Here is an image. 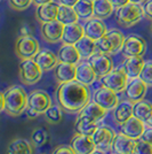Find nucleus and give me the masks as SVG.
<instances>
[{
    "instance_id": "3c124183",
    "label": "nucleus",
    "mask_w": 152,
    "mask_h": 154,
    "mask_svg": "<svg viewBox=\"0 0 152 154\" xmlns=\"http://www.w3.org/2000/svg\"><path fill=\"white\" fill-rule=\"evenodd\" d=\"M150 29H151V31H152V24H151V26H150Z\"/></svg>"
},
{
    "instance_id": "2f4dec72",
    "label": "nucleus",
    "mask_w": 152,
    "mask_h": 154,
    "mask_svg": "<svg viewBox=\"0 0 152 154\" xmlns=\"http://www.w3.org/2000/svg\"><path fill=\"white\" fill-rule=\"evenodd\" d=\"M73 8L79 19L87 20L94 16V0H79Z\"/></svg>"
},
{
    "instance_id": "7c9ffc66",
    "label": "nucleus",
    "mask_w": 152,
    "mask_h": 154,
    "mask_svg": "<svg viewBox=\"0 0 152 154\" xmlns=\"http://www.w3.org/2000/svg\"><path fill=\"white\" fill-rule=\"evenodd\" d=\"M114 7L110 0H94V17L100 20L108 19L113 13Z\"/></svg>"
},
{
    "instance_id": "9d476101",
    "label": "nucleus",
    "mask_w": 152,
    "mask_h": 154,
    "mask_svg": "<svg viewBox=\"0 0 152 154\" xmlns=\"http://www.w3.org/2000/svg\"><path fill=\"white\" fill-rule=\"evenodd\" d=\"M92 137H93V140L95 143V146L97 149L107 151L112 146V143H113L114 137H115V132H114L113 129L109 125H100L96 129V131Z\"/></svg>"
},
{
    "instance_id": "9b49d317",
    "label": "nucleus",
    "mask_w": 152,
    "mask_h": 154,
    "mask_svg": "<svg viewBox=\"0 0 152 154\" xmlns=\"http://www.w3.org/2000/svg\"><path fill=\"white\" fill-rule=\"evenodd\" d=\"M88 62L92 64L93 69L95 70L97 77H103L110 71L113 70V61L108 54L97 52L88 59Z\"/></svg>"
},
{
    "instance_id": "dca6fc26",
    "label": "nucleus",
    "mask_w": 152,
    "mask_h": 154,
    "mask_svg": "<svg viewBox=\"0 0 152 154\" xmlns=\"http://www.w3.org/2000/svg\"><path fill=\"white\" fill-rule=\"evenodd\" d=\"M135 145H136L135 139H132L128 136L120 132L119 135H115L114 137L111 151L113 154H133Z\"/></svg>"
},
{
    "instance_id": "e433bc0d",
    "label": "nucleus",
    "mask_w": 152,
    "mask_h": 154,
    "mask_svg": "<svg viewBox=\"0 0 152 154\" xmlns=\"http://www.w3.org/2000/svg\"><path fill=\"white\" fill-rule=\"evenodd\" d=\"M139 78H141L148 86H152V61L145 62L143 69L141 71Z\"/></svg>"
},
{
    "instance_id": "a878e982",
    "label": "nucleus",
    "mask_w": 152,
    "mask_h": 154,
    "mask_svg": "<svg viewBox=\"0 0 152 154\" xmlns=\"http://www.w3.org/2000/svg\"><path fill=\"white\" fill-rule=\"evenodd\" d=\"M145 64V61L142 57H128L124 62V70L127 74L128 78L139 77L141 71Z\"/></svg>"
},
{
    "instance_id": "f03ea898",
    "label": "nucleus",
    "mask_w": 152,
    "mask_h": 154,
    "mask_svg": "<svg viewBox=\"0 0 152 154\" xmlns=\"http://www.w3.org/2000/svg\"><path fill=\"white\" fill-rule=\"evenodd\" d=\"M5 93L6 107L5 112L10 116H19L28 108L29 96L26 91L19 85H13L7 89Z\"/></svg>"
},
{
    "instance_id": "a19ab883",
    "label": "nucleus",
    "mask_w": 152,
    "mask_h": 154,
    "mask_svg": "<svg viewBox=\"0 0 152 154\" xmlns=\"http://www.w3.org/2000/svg\"><path fill=\"white\" fill-rule=\"evenodd\" d=\"M53 154H77L76 151L71 146H65V145H62V146H58V147L54 151Z\"/></svg>"
},
{
    "instance_id": "393cba45",
    "label": "nucleus",
    "mask_w": 152,
    "mask_h": 154,
    "mask_svg": "<svg viewBox=\"0 0 152 154\" xmlns=\"http://www.w3.org/2000/svg\"><path fill=\"white\" fill-rule=\"evenodd\" d=\"M34 145L24 138H14L7 145L6 154H33Z\"/></svg>"
},
{
    "instance_id": "de8ad7c7",
    "label": "nucleus",
    "mask_w": 152,
    "mask_h": 154,
    "mask_svg": "<svg viewBox=\"0 0 152 154\" xmlns=\"http://www.w3.org/2000/svg\"><path fill=\"white\" fill-rule=\"evenodd\" d=\"M144 123L146 124V127H149V128H152V113L150 114V116L146 119L145 121H144Z\"/></svg>"
},
{
    "instance_id": "4468645a",
    "label": "nucleus",
    "mask_w": 152,
    "mask_h": 154,
    "mask_svg": "<svg viewBox=\"0 0 152 154\" xmlns=\"http://www.w3.org/2000/svg\"><path fill=\"white\" fill-rule=\"evenodd\" d=\"M64 31V24L58 20L46 22L41 24V35L46 42L48 43H57L62 40Z\"/></svg>"
},
{
    "instance_id": "79ce46f5",
    "label": "nucleus",
    "mask_w": 152,
    "mask_h": 154,
    "mask_svg": "<svg viewBox=\"0 0 152 154\" xmlns=\"http://www.w3.org/2000/svg\"><path fill=\"white\" fill-rule=\"evenodd\" d=\"M141 139L152 145V128H149V127H148V128L144 130V132H143V135L141 137Z\"/></svg>"
},
{
    "instance_id": "39448f33",
    "label": "nucleus",
    "mask_w": 152,
    "mask_h": 154,
    "mask_svg": "<svg viewBox=\"0 0 152 154\" xmlns=\"http://www.w3.org/2000/svg\"><path fill=\"white\" fill-rule=\"evenodd\" d=\"M51 106V98L42 90H34L29 94L28 100V116L37 117L40 114H45L46 110Z\"/></svg>"
},
{
    "instance_id": "412c9836",
    "label": "nucleus",
    "mask_w": 152,
    "mask_h": 154,
    "mask_svg": "<svg viewBox=\"0 0 152 154\" xmlns=\"http://www.w3.org/2000/svg\"><path fill=\"white\" fill-rule=\"evenodd\" d=\"M34 61L40 66V68L44 71H48L55 68L60 60H58V57L51 50H41V51L38 52V54L34 57Z\"/></svg>"
},
{
    "instance_id": "72a5a7b5",
    "label": "nucleus",
    "mask_w": 152,
    "mask_h": 154,
    "mask_svg": "<svg viewBox=\"0 0 152 154\" xmlns=\"http://www.w3.org/2000/svg\"><path fill=\"white\" fill-rule=\"evenodd\" d=\"M152 113V103L146 100L134 103V116L142 121H145Z\"/></svg>"
},
{
    "instance_id": "49530a36",
    "label": "nucleus",
    "mask_w": 152,
    "mask_h": 154,
    "mask_svg": "<svg viewBox=\"0 0 152 154\" xmlns=\"http://www.w3.org/2000/svg\"><path fill=\"white\" fill-rule=\"evenodd\" d=\"M51 1H53V0H33V2H34L36 5H38V6L44 5V4H47V2H51Z\"/></svg>"
},
{
    "instance_id": "7ed1b4c3",
    "label": "nucleus",
    "mask_w": 152,
    "mask_h": 154,
    "mask_svg": "<svg viewBox=\"0 0 152 154\" xmlns=\"http://www.w3.org/2000/svg\"><path fill=\"white\" fill-rule=\"evenodd\" d=\"M125 36L119 30H111L107 32L102 38L96 40L97 52L104 54H114L122 50Z\"/></svg>"
},
{
    "instance_id": "f8f14e48",
    "label": "nucleus",
    "mask_w": 152,
    "mask_h": 154,
    "mask_svg": "<svg viewBox=\"0 0 152 154\" xmlns=\"http://www.w3.org/2000/svg\"><path fill=\"white\" fill-rule=\"evenodd\" d=\"M93 100L98 103L100 106H102L103 108L108 109V110L114 109L117 107V105L119 103L117 92H114L113 90L105 88L103 85L100 89L96 90V92L93 96Z\"/></svg>"
},
{
    "instance_id": "09e8293b",
    "label": "nucleus",
    "mask_w": 152,
    "mask_h": 154,
    "mask_svg": "<svg viewBox=\"0 0 152 154\" xmlns=\"http://www.w3.org/2000/svg\"><path fill=\"white\" fill-rule=\"evenodd\" d=\"M92 154H105V153H104L103 151H101V149H97V148H96L95 151H94V152H93Z\"/></svg>"
},
{
    "instance_id": "c03bdc74",
    "label": "nucleus",
    "mask_w": 152,
    "mask_h": 154,
    "mask_svg": "<svg viewBox=\"0 0 152 154\" xmlns=\"http://www.w3.org/2000/svg\"><path fill=\"white\" fill-rule=\"evenodd\" d=\"M78 1L79 0H58V2L61 5H65V6H70V7H75Z\"/></svg>"
},
{
    "instance_id": "2eb2a0df",
    "label": "nucleus",
    "mask_w": 152,
    "mask_h": 154,
    "mask_svg": "<svg viewBox=\"0 0 152 154\" xmlns=\"http://www.w3.org/2000/svg\"><path fill=\"white\" fill-rule=\"evenodd\" d=\"M70 146L77 154H92L96 149L95 143L92 136H83L76 134L70 141Z\"/></svg>"
},
{
    "instance_id": "a211bd4d",
    "label": "nucleus",
    "mask_w": 152,
    "mask_h": 154,
    "mask_svg": "<svg viewBox=\"0 0 152 154\" xmlns=\"http://www.w3.org/2000/svg\"><path fill=\"white\" fill-rule=\"evenodd\" d=\"M54 76L60 84L75 81L77 78V66L72 63L58 62V64L55 67Z\"/></svg>"
},
{
    "instance_id": "f257e3e1",
    "label": "nucleus",
    "mask_w": 152,
    "mask_h": 154,
    "mask_svg": "<svg viewBox=\"0 0 152 154\" xmlns=\"http://www.w3.org/2000/svg\"><path fill=\"white\" fill-rule=\"evenodd\" d=\"M90 91L88 85L77 79L60 84L56 91L58 106L68 114L79 113L90 101Z\"/></svg>"
},
{
    "instance_id": "8fccbe9b",
    "label": "nucleus",
    "mask_w": 152,
    "mask_h": 154,
    "mask_svg": "<svg viewBox=\"0 0 152 154\" xmlns=\"http://www.w3.org/2000/svg\"><path fill=\"white\" fill-rule=\"evenodd\" d=\"M143 0H130V2H134V4H141Z\"/></svg>"
},
{
    "instance_id": "0eeeda50",
    "label": "nucleus",
    "mask_w": 152,
    "mask_h": 154,
    "mask_svg": "<svg viewBox=\"0 0 152 154\" xmlns=\"http://www.w3.org/2000/svg\"><path fill=\"white\" fill-rule=\"evenodd\" d=\"M42 69L40 68L34 59L22 60L19 64V78L26 85H32L40 81L42 76Z\"/></svg>"
},
{
    "instance_id": "f704fd0d",
    "label": "nucleus",
    "mask_w": 152,
    "mask_h": 154,
    "mask_svg": "<svg viewBox=\"0 0 152 154\" xmlns=\"http://www.w3.org/2000/svg\"><path fill=\"white\" fill-rule=\"evenodd\" d=\"M49 140L48 131L44 128L34 129L31 135V143L34 145V147H40L45 144H47Z\"/></svg>"
},
{
    "instance_id": "473e14b6",
    "label": "nucleus",
    "mask_w": 152,
    "mask_h": 154,
    "mask_svg": "<svg viewBox=\"0 0 152 154\" xmlns=\"http://www.w3.org/2000/svg\"><path fill=\"white\" fill-rule=\"evenodd\" d=\"M57 20L63 23L64 26L66 24H72V23H77L79 16L76 13L75 8L70 6H65V5H61L60 6V11H58V16Z\"/></svg>"
},
{
    "instance_id": "ea45409f",
    "label": "nucleus",
    "mask_w": 152,
    "mask_h": 154,
    "mask_svg": "<svg viewBox=\"0 0 152 154\" xmlns=\"http://www.w3.org/2000/svg\"><path fill=\"white\" fill-rule=\"evenodd\" d=\"M142 8H143V15L146 19L152 21V0H145L142 5Z\"/></svg>"
},
{
    "instance_id": "37998d69",
    "label": "nucleus",
    "mask_w": 152,
    "mask_h": 154,
    "mask_svg": "<svg viewBox=\"0 0 152 154\" xmlns=\"http://www.w3.org/2000/svg\"><path fill=\"white\" fill-rule=\"evenodd\" d=\"M110 1H111V4L113 5L114 9H118V8H120V7L127 5L128 2H130V0H110Z\"/></svg>"
},
{
    "instance_id": "423d86ee",
    "label": "nucleus",
    "mask_w": 152,
    "mask_h": 154,
    "mask_svg": "<svg viewBox=\"0 0 152 154\" xmlns=\"http://www.w3.org/2000/svg\"><path fill=\"white\" fill-rule=\"evenodd\" d=\"M39 51V42L32 35H22L15 43V52L22 60L33 59Z\"/></svg>"
},
{
    "instance_id": "bb28decb",
    "label": "nucleus",
    "mask_w": 152,
    "mask_h": 154,
    "mask_svg": "<svg viewBox=\"0 0 152 154\" xmlns=\"http://www.w3.org/2000/svg\"><path fill=\"white\" fill-rule=\"evenodd\" d=\"M98 127H100V122H95L86 116L78 115L75 123V131L79 135L93 136Z\"/></svg>"
},
{
    "instance_id": "ddd939ff",
    "label": "nucleus",
    "mask_w": 152,
    "mask_h": 154,
    "mask_svg": "<svg viewBox=\"0 0 152 154\" xmlns=\"http://www.w3.org/2000/svg\"><path fill=\"white\" fill-rule=\"evenodd\" d=\"M146 90H148V85L139 77H136V78H130V81L127 83L125 93L128 100H130L132 103H137L144 99Z\"/></svg>"
},
{
    "instance_id": "58836bf2",
    "label": "nucleus",
    "mask_w": 152,
    "mask_h": 154,
    "mask_svg": "<svg viewBox=\"0 0 152 154\" xmlns=\"http://www.w3.org/2000/svg\"><path fill=\"white\" fill-rule=\"evenodd\" d=\"M33 0H8L9 6L15 11H24L32 4Z\"/></svg>"
},
{
    "instance_id": "1a4fd4ad",
    "label": "nucleus",
    "mask_w": 152,
    "mask_h": 154,
    "mask_svg": "<svg viewBox=\"0 0 152 154\" xmlns=\"http://www.w3.org/2000/svg\"><path fill=\"white\" fill-rule=\"evenodd\" d=\"M122 54L128 57H143L146 52V42L139 36H128L122 46Z\"/></svg>"
},
{
    "instance_id": "c85d7f7f",
    "label": "nucleus",
    "mask_w": 152,
    "mask_h": 154,
    "mask_svg": "<svg viewBox=\"0 0 152 154\" xmlns=\"http://www.w3.org/2000/svg\"><path fill=\"white\" fill-rule=\"evenodd\" d=\"M57 57H58L60 62L72 64H77L81 59V55H80V53H79L78 48L76 47V45H70V44H64L60 48Z\"/></svg>"
},
{
    "instance_id": "a18cd8bd",
    "label": "nucleus",
    "mask_w": 152,
    "mask_h": 154,
    "mask_svg": "<svg viewBox=\"0 0 152 154\" xmlns=\"http://www.w3.org/2000/svg\"><path fill=\"white\" fill-rule=\"evenodd\" d=\"M0 99H1V106H0V110L4 112L5 107H6V99H5V93H0Z\"/></svg>"
},
{
    "instance_id": "c9c22d12",
    "label": "nucleus",
    "mask_w": 152,
    "mask_h": 154,
    "mask_svg": "<svg viewBox=\"0 0 152 154\" xmlns=\"http://www.w3.org/2000/svg\"><path fill=\"white\" fill-rule=\"evenodd\" d=\"M63 109L60 106H54L51 105L49 108L46 110L45 115H46V120L47 122L51 123V124H57L63 120Z\"/></svg>"
},
{
    "instance_id": "aec40b11",
    "label": "nucleus",
    "mask_w": 152,
    "mask_h": 154,
    "mask_svg": "<svg viewBox=\"0 0 152 154\" xmlns=\"http://www.w3.org/2000/svg\"><path fill=\"white\" fill-rule=\"evenodd\" d=\"M85 28V36L89 37L93 40H98L107 33V26L100 19H90L83 26Z\"/></svg>"
},
{
    "instance_id": "20e7f679",
    "label": "nucleus",
    "mask_w": 152,
    "mask_h": 154,
    "mask_svg": "<svg viewBox=\"0 0 152 154\" xmlns=\"http://www.w3.org/2000/svg\"><path fill=\"white\" fill-rule=\"evenodd\" d=\"M117 22L124 28H129L136 24L143 15V8L139 4L128 2L127 5L115 9Z\"/></svg>"
},
{
    "instance_id": "f3484780",
    "label": "nucleus",
    "mask_w": 152,
    "mask_h": 154,
    "mask_svg": "<svg viewBox=\"0 0 152 154\" xmlns=\"http://www.w3.org/2000/svg\"><path fill=\"white\" fill-rule=\"evenodd\" d=\"M145 130V123L144 121L139 120L137 117L133 116L132 119H129L127 122H125L124 124H121V132L124 135L128 136L129 138L137 140L139 139L143 132Z\"/></svg>"
},
{
    "instance_id": "5701e85b",
    "label": "nucleus",
    "mask_w": 152,
    "mask_h": 154,
    "mask_svg": "<svg viewBox=\"0 0 152 154\" xmlns=\"http://www.w3.org/2000/svg\"><path fill=\"white\" fill-rule=\"evenodd\" d=\"M134 116V103L130 100H122L117 105V107L114 108L113 117L115 122L119 124H124L127 122L129 119H132Z\"/></svg>"
},
{
    "instance_id": "4be33fe9",
    "label": "nucleus",
    "mask_w": 152,
    "mask_h": 154,
    "mask_svg": "<svg viewBox=\"0 0 152 154\" xmlns=\"http://www.w3.org/2000/svg\"><path fill=\"white\" fill-rule=\"evenodd\" d=\"M58 11H60V6L56 2L51 1V2L38 6L36 15H37V19L41 23H46V22H51V21L57 20Z\"/></svg>"
},
{
    "instance_id": "cd10ccee",
    "label": "nucleus",
    "mask_w": 152,
    "mask_h": 154,
    "mask_svg": "<svg viewBox=\"0 0 152 154\" xmlns=\"http://www.w3.org/2000/svg\"><path fill=\"white\" fill-rule=\"evenodd\" d=\"M96 75L95 70L93 69L89 62H81L77 66V81L85 85H92L95 82Z\"/></svg>"
},
{
    "instance_id": "6e6552de",
    "label": "nucleus",
    "mask_w": 152,
    "mask_h": 154,
    "mask_svg": "<svg viewBox=\"0 0 152 154\" xmlns=\"http://www.w3.org/2000/svg\"><path fill=\"white\" fill-rule=\"evenodd\" d=\"M128 83V76L125 72L124 68H117L110 71L105 76L101 77V84L105 88H109L114 92L125 91Z\"/></svg>"
},
{
    "instance_id": "b1692460",
    "label": "nucleus",
    "mask_w": 152,
    "mask_h": 154,
    "mask_svg": "<svg viewBox=\"0 0 152 154\" xmlns=\"http://www.w3.org/2000/svg\"><path fill=\"white\" fill-rule=\"evenodd\" d=\"M107 114H108V109L103 108L102 106H100L94 100L93 101H89L79 112V115L80 116H86V117H88L90 120L95 121V122H101L102 120L107 116Z\"/></svg>"
},
{
    "instance_id": "6ab92c4d",
    "label": "nucleus",
    "mask_w": 152,
    "mask_h": 154,
    "mask_svg": "<svg viewBox=\"0 0 152 154\" xmlns=\"http://www.w3.org/2000/svg\"><path fill=\"white\" fill-rule=\"evenodd\" d=\"M83 36H85V28L81 24H79L78 22L72 23V24H66V26H64L62 42L64 44L76 45Z\"/></svg>"
},
{
    "instance_id": "c756f323",
    "label": "nucleus",
    "mask_w": 152,
    "mask_h": 154,
    "mask_svg": "<svg viewBox=\"0 0 152 154\" xmlns=\"http://www.w3.org/2000/svg\"><path fill=\"white\" fill-rule=\"evenodd\" d=\"M76 47L78 48L81 58L83 59H89L92 55H94L97 52L96 40H93V39H90L89 37H86V36H83V38L77 43Z\"/></svg>"
},
{
    "instance_id": "4c0bfd02",
    "label": "nucleus",
    "mask_w": 152,
    "mask_h": 154,
    "mask_svg": "<svg viewBox=\"0 0 152 154\" xmlns=\"http://www.w3.org/2000/svg\"><path fill=\"white\" fill-rule=\"evenodd\" d=\"M133 154H152V145L139 138L136 140Z\"/></svg>"
}]
</instances>
